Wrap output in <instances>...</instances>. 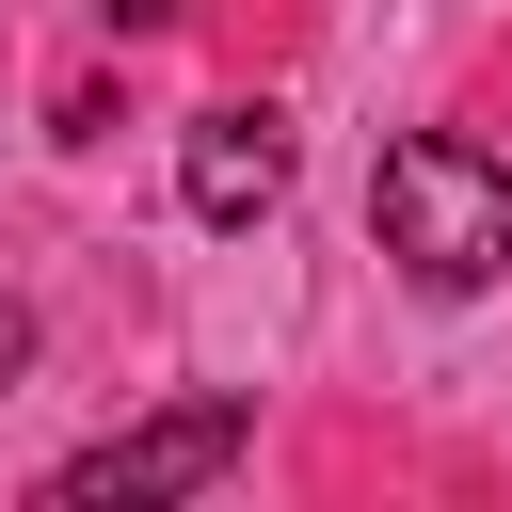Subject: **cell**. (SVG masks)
<instances>
[{"label": "cell", "instance_id": "obj_1", "mask_svg": "<svg viewBox=\"0 0 512 512\" xmlns=\"http://www.w3.org/2000/svg\"><path fill=\"white\" fill-rule=\"evenodd\" d=\"M368 224H384V256H400L432 304H464V288L512 272V160L464 144V128H400L384 176H368Z\"/></svg>", "mask_w": 512, "mask_h": 512}, {"label": "cell", "instance_id": "obj_2", "mask_svg": "<svg viewBox=\"0 0 512 512\" xmlns=\"http://www.w3.org/2000/svg\"><path fill=\"white\" fill-rule=\"evenodd\" d=\"M240 448H256V400H224V384H208V400H160V416H128V432L64 448V464H48V496H64V512H96V496H208Z\"/></svg>", "mask_w": 512, "mask_h": 512}, {"label": "cell", "instance_id": "obj_3", "mask_svg": "<svg viewBox=\"0 0 512 512\" xmlns=\"http://www.w3.org/2000/svg\"><path fill=\"white\" fill-rule=\"evenodd\" d=\"M176 192H192V224H272V208H288V112H272V96H224V112H192V144H176Z\"/></svg>", "mask_w": 512, "mask_h": 512}, {"label": "cell", "instance_id": "obj_4", "mask_svg": "<svg viewBox=\"0 0 512 512\" xmlns=\"http://www.w3.org/2000/svg\"><path fill=\"white\" fill-rule=\"evenodd\" d=\"M16 368H32V304H0V384H16Z\"/></svg>", "mask_w": 512, "mask_h": 512}]
</instances>
